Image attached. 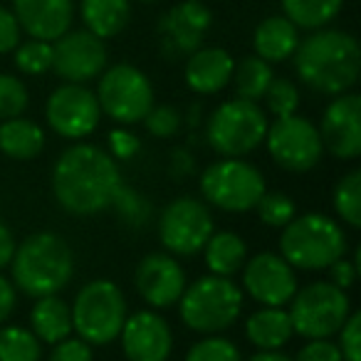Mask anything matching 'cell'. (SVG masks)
I'll return each instance as SVG.
<instances>
[{"instance_id": "obj_1", "label": "cell", "mask_w": 361, "mask_h": 361, "mask_svg": "<svg viewBox=\"0 0 361 361\" xmlns=\"http://www.w3.org/2000/svg\"><path fill=\"white\" fill-rule=\"evenodd\" d=\"M121 183L116 161L94 144L70 146L52 166L55 201L72 216H97L106 211Z\"/></svg>"}, {"instance_id": "obj_2", "label": "cell", "mask_w": 361, "mask_h": 361, "mask_svg": "<svg viewBox=\"0 0 361 361\" xmlns=\"http://www.w3.org/2000/svg\"><path fill=\"white\" fill-rule=\"evenodd\" d=\"M295 72L302 85L319 94H344L361 72V50L354 35L344 30H319L295 50Z\"/></svg>"}, {"instance_id": "obj_3", "label": "cell", "mask_w": 361, "mask_h": 361, "mask_svg": "<svg viewBox=\"0 0 361 361\" xmlns=\"http://www.w3.org/2000/svg\"><path fill=\"white\" fill-rule=\"evenodd\" d=\"M16 290L27 297H47L62 292L75 277V252L57 233H32L11 257Z\"/></svg>"}, {"instance_id": "obj_4", "label": "cell", "mask_w": 361, "mask_h": 361, "mask_svg": "<svg viewBox=\"0 0 361 361\" xmlns=\"http://www.w3.org/2000/svg\"><path fill=\"white\" fill-rule=\"evenodd\" d=\"M280 255L295 270H326L346 255V233L324 213L295 216L280 235Z\"/></svg>"}, {"instance_id": "obj_5", "label": "cell", "mask_w": 361, "mask_h": 361, "mask_svg": "<svg viewBox=\"0 0 361 361\" xmlns=\"http://www.w3.org/2000/svg\"><path fill=\"white\" fill-rule=\"evenodd\" d=\"M243 312V290L221 275L198 277L186 285L178 300V314L183 324L198 334H221L231 329Z\"/></svg>"}, {"instance_id": "obj_6", "label": "cell", "mask_w": 361, "mask_h": 361, "mask_svg": "<svg viewBox=\"0 0 361 361\" xmlns=\"http://www.w3.org/2000/svg\"><path fill=\"white\" fill-rule=\"evenodd\" d=\"M72 312V331L90 346H106L119 339L129 310L119 285L111 280H92L77 292Z\"/></svg>"}, {"instance_id": "obj_7", "label": "cell", "mask_w": 361, "mask_h": 361, "mask_svg": "<svg viewBox=\"0 0 361 361\" xmlns=\"http://www.w3.org/2000/svg\"><path fill=\"white\" fill-rule=\"evenodd\" d=\"M267 116L257 102L228 99L213 109L206 124V139L223 159H243L265 141Z\"/></svg>"}, {"instance_id": "obj_8", "label": "cell", "mask_w": 361, "mask_h": 361, "mask_svg": "<svg viewBox=\"0 0 361 361\" xmlns=\"http://www.w3.org/2000/svg\"><path fill=\"white\" fill-rule=\"evenodd\" d=\"M292 331L305 339H331L346 317L351 314V300L346 290L326 282H310L292 295L290 300Z\"/></svg>"}, {"instance_id": "obj_9", "label": "cell", "mask_w": 361, "mask_h": 361, "mask_svg": "<svg viewBox=\"0 0 361 361\" xmlns=\"http://www.w3.org/2000/svg\"><path fill=\"white\" fill-rule=\"evenodd\" d=\"M265 191V176L245 159H221L201 173L203 201L226 213L255 211Z\"/></svg>"}, {"instance_id": "obj_10", "label": "cell", "mask_w": 361, "mask_h": 361, "mask_svg": "<svg viewBox=\"0 0 361 361\" xmlns=\"http://www.w3.org/2000/svg\"><path fill=\"white\" fill-rule=\"evenodd\" d=\"M94 94L102 114H106L116 124H139L154 106L151 80L139 67L126 62L102 72Z\"/></svg>"}, {"instance_id": "obj_11", "label": "cell", "mask_w": 361, "mask_h": 361, "mask_svg": "<svg viewBox=\"0 0 361 361\" xmlns=\"http://www.w3.org/2000/svg\"><path fill=\"white\" fill-rule=\"evenodd\" d=\"M213 235V216L203 201L178 196L164 208L159 221V240L173 257H193L203 252Z\"/></svg>"}, {"instance_id": "obj_12", "label": "cell", "mask_w": 361, "mask_h": 361, "mask_svg": "<svg viewBox=\"0 0 361 361\" xmlns=\"http://www.w3.org/2000/svg\"><path fill=\"white\" fill-rule=\"evenodd\" d=\"M265 144L270 159L290 173H307L324 154L319 129L300 114L277 116L272 124H267Z\"/></svg>"}, {"instance_id": "obj_13", "label": "cell", "mask_w": 361, "mask_h": 361, "mask_svg": "<svg viewBox=\"0 0 361 361\" xmlns=\"http://www.w3.org/2000/svg\"><path fill=\"white\" fill-rule=\"evenodd\" d=\"M45 119L47 126L57 136L70 141H80L97 131L102 119V109L94 92L87 90L85 85L65 82V85L57 87L47 97Z\"/></svg>"}, {"instance_id": "obj_14", "label": "cell", "mask_w": 361, "mask_h": 361, "mask_svg": "<svg viewBox=\"0 0 361 361\" xmlns=\"http://www.w3.org/2000/svg\"><path fill=\"white\" fill-rule=\"evenodd\" d=\"M106 47L104 40L92 35L90 30H67L57 37L52 45V67L57 77L72 85H85L104 72L106 67Z\"/></svg>"}, {"instance_id": "obj_15", "label": "cell", "mask_w": 361, "mask_h": 361, "mask_svg": "<svg viewBox=\"0 0 361 361\" xmlns=\"http://www.w3.org/2000/svg\"><path fill=\"white\" fill-rule=\"evenodd\" d=\"M213 16L201 0L176 3L159 20L161 55L166 60L188 57L203 45V37L211 30Z\"/></svg>"}, {"instance_id": "obj_16", "label": "cell", "mask_w": 361, "mask_h": 361, "mask_svg": "<svg viewBox=\"0 0 361 361\" xmlns=\"http://www.w3.org/2000/svg\"><path fill=\"white\" fill-rule=\"evenodd\" d=\"M243 287L257 305L285 307L297 292V272L280 252H260L243 265Z\"/></svg>"}, {"instance_id": "obj_17", "label": "cell", "mask_w": 361, "mask_h": 361, "mask_svg": "<svg viewBox=\"0 0 361 361\" xmlns=\"http://www.w3.org/2000/svg\"><path fill=\"white\" fill-rule=\"evenodd\" d=\"M319 139L334 159L354 161L361 156V97L354 92L336 94L322 114Z\"/></svg>"}, {"instance_id": "obj_18", "label": "cell", "mask_w": 361, "mask_h": 361, "mask_svg": "<svg viewBox=\"0 0 361 361\" xmlns=\"http://www.w3.org/2000/svg\"><path fill=\"white\" fill-rule=\"evenodd\" d=\"M134 285L139 297L154 310H169L178 305L186 290V272L180 262L169 252H149L141 257L134 272Z\"/></svg>"}, {"instance_id": "obj_19", "label": "cell", "mask_w": 361, "mask_h": 361, "mask_svg": "<svg viewBox=\"0 0 361 361\" xmlns=\"http://www.w3.org/2000/svg\"><path fill=\"white\" fill-rule=\"evenodd\" d=\"M119 339L129 361H169L173 351V331L156 310H141L126 317Z\"/></svg>"}, {"instance_id": "obj_20", "label": "cell", "mask_w": 361, "mask_h": 361, "mask_svg": "<svg viewBox=\"0 0 361 361\" xmlns=\"http://www.w3.org/2000/svg\"><path fill=\"white\" fill-rule=\"evenodd\" d=\"M13 8L20 30H25L32 40L45 42H55L65 35L75 16L72 0H13Z\"/></svg>"}, {"instance_id": "obj_21", "label": "cell", "mask_w": 361, "mask_h": 361, "mask_svg": "<svg viewBox=\"0 0 361 361\" xmlns=\"http://www.w3.org/2000/svg\"><path fill=\"white\" fill-rule=\"evenodd\" d=\"M233 67L235 60L223 47H198L193 55H188L183 77L196 94H218L231 85Z\"/></svg>"}, {"instance_id": "obj_22", "label": "cell", "mask_w": 361, "mask_h": 361, "mask_svg": "<svg viewBox=\"0 0 361 361\" xmlns=\"http://www.w3.org/2000/svg\"><path fill=\"white\" fill-rule=\"evenodd\" d=\"M297 45H300V30L295 23H290L285 16H272L265 18L260 25L255 27L252 35V47L255 55L265 62H282L287 57L295 55Z\"/></svg>"}, {"instance_id": "obj_23", "label": "cell", "mask_w": 361, "mask_h": 361, "mask_svg": "<svg viewBox=\"0 0 361 361\" xmlns=\"http://www.w3.org/2000/svg\"><path fill=\"white\" fill-rule=\"evenodd\" d=\"M245 336L255 349L277 351L295 336L285 307H260L245 322Z\"/></svg>"}, {"instance_id": "obj_24", "label": "cell", "mask_w": 361, "mask_h": 361, "mask_svg": "<svg viewBox=\"0 0 361 361\" xmlns=\"http://www.w3.org/2000/svg\"><path fill=\"white\" fill-rule=\"evenodd\" d=\"M45 149V131L37 121L16 116L0 124V151L13 161H30Z\"/></svg>"}, {"instance_id": "obj_25", "label": "cell", "mask_w": 361, "mask_h": 361, "mask_svg": "<svg viewBox=\"0 0 361 361\" xmlns=\"http://www.w3.org/2000/svg\"><path fill=\"white\" fill-rule=\"evenodd\" d=\"M32 334L45 344H57L72 334V312L65 300L57 295H47L32 305L30 312Z\"/></svg>"}, {"instance_id": "obj_26", "label": "cell", "mask_w": 361, "mask_h": 361, "mask_svg": "<svg viewBox=\"0 0 361 361\" xmlns=\"http://www.w3.org/2000/svg\"><path fill=\"white\" fill-rule=\"evenodd\" d=\"M203 257H206V265L211 270V275L233 277L245 265L247 243L233 231H221V233L213 231V235L208 238L206 247H203Z\"/></svg>"}, {"instance_id": "obj_27", "label": "cell", "mask_w": 361, "mask_h": 361, "mask_svg": "<svg viewBox=\"0 0 361 361\" xmlns=\"http://www.w3.org/2000/svg\"><path fill=\"white\" fill-rule=\"evenodd\" d=\"M131 6L129 0H82V20H85V30L92 35L102 37H114L129 25Z\"/></svg>"}, {"instance_id": "obj_28", "label": "cell", "mask_w": 361, "mask_h": 361, "mask_svg": "<svg viewBox=\"0 0 361 361\" xmlns=\"http://www.w3.org/2000/svg\"><path fill=\"white\" fill-rule=\"evenodd\" d=\"M272 80L275 75H272L270 62L260 60L257 55L243 57L240 62H235L231 77V82L235 85V94L247 102H260Z\"/></svg>"}, {"instance_id": "obj_29", "label": "cell", "mask_w": 361, "mask_h": 361, "mask_svg": "<svg viewBox=\"0 0 361 361\" xmlns=\"http://www.w3.org/2000/svg\"><path fill=\"white\" fill-rule=\"evenodd\" d=\"M344 0H282V11L290 23L305 30H319L339 16Z\"/></svg>"}, {"instance_id": "obj_30", "label": "cell", "mask_w": 361, "mask_h": 361, "mask_svg": "<svg viewBox=\"0 0 361 361\" xmlns=\"http://www.w3.org/2000/svg\"><path fill=\"white\" fill-rule=\"evenodd\" d=\"M0 361H42V341L25 326L0 329Z\"/></svg>"}, {"instance_id": "obj_31", "label": "cell", "mask_w": 361, "mask_h": 361, "mask_svg": "<svg viewBox=\"0 0 361 361\" xmlns=\"http://www.w3.org/2000/svg\"><path fill=\"white\" fill-rule=\"evenodd\" d=\"M334 211L349 228H361V171L351 169L339 178L334 188Z\"/></svg>"}, {"instance_id": "obj_32", "label": "cell", "mask_w": 361, "mask_h": 361, "mask_svg": "<svg viewBox=\"0 0 361 361\" xmlns=\"http://www.w3.org/2000/svg\"><path fill=\"white\" fill-rule=\"evenodd\" d=\"M109 208L116 213V218H119L126 228H134V231H136V228H141V226H146V223H149V218H151L149 198H144L141 193H136L134 188L124 186V183H121L119 191L114 193Z\"/></svg>"}, {"instance_id": "obj_33", "label": "cell", "mask_w": 361, "mask_h": 361, "mask_svg": "<svg viewBox=\"0 0 361 361\" xmlns=\"http://www.w3.org/2000/svg\"><path fill=\"white\" fill-rule=\"evenodd\" d=\"M255 211L267 228H285L287 223L297 216L295 201H292L290 196H285V193H277V191L262 193V198L257 201Z\"/></svg>"}, {"instance_id": "obj_34", "label": "cell", "mask_w": 361, "mask_h": 361, "mask_svg": "<svg viewBox=\"0 0 361 361\" xmlns=\"http://www.w3.org/2000/svg\"><path fill=\"white\" fill-rule=\"evenodd\" d=\"M16 67L25 75H45L52 67V42L27 40L25 45L16 47Z\"/></svg>"}, {"instance_id": "obj_35", "label": "cell", "mask_w": 361, "mask_h": 361, "mask_svg": "<svg viewBox=\"0 0 361 361\" xmlns=\"http://www.w3.org/2000/svg\"><path fill=\"white\" fill-rule=\"evenodd\" d=\"M186 361H243L240 349L231 339L218 334H208L188 349Z\"/></svg>"}, {"instance_id": "obj_36", "label": "cell", "mask_w": 361, "mask_h": 361, "mask_svg": "<svg viewBox=\"0 0 361 361\" xmlns=\"http://www.w3.org/2000/svg\"><path fill=\"white\" fill-rule=\"evenodd\" d=\"M30 104V94L27 87L23 85L18 77L13 75H0V119H16L23 116V111Z\"/></svg>"}, {"instance_id": "obj_37", "label": "cell", "mask_w": 361, "mask_h": 361, "mask_svg": "<svg viewBox=\"0 0 361 361\" xmlns=\"http://www.w3.org/2000/svg\"><path fill=\"white\" fill-rule=\"evenodd\" d=\"M262 99H265V104H267V111L275 114V119L277 116H290V114H297L300 90H297L295 82H290V80H272Z\"/></svg>"}, {"instance_id": "obj_38", "label": "cell", "mask_w": 361, "mask_h": 361, "mask_svg": "<svg viewBox=\"0 0 361 361\" xmlns=\"http://www.w3.org/2000/svg\"><path fill=\"white\" fill-rule=\"evenodd\" d=\"M144 124L156 139H171L180 131V111L173 104H154L144 116Z\"/></svg>"}, {"instance_id": "obj_39", "label": "cell", "mask_w": 361, "mask_h": 361, "mask_svg": "<svg viewBox=\"0 0 361 361\" xmlns=\"http://www.w3.org/2000/svg\"><path fill=\"white\" fill-rule=\"evenodd\" d=\"M339 334V354L341 361H361V314L351 312L346 322L341 324Z\"/></svg>"}, {"instance_id": "obj_40", "label": "cell", "mask_w": 361, "mask_h": 361, "mask_svg": "<svg viewBox=\"0 0 361 361\" xmlns=\"http://www.w3.org/2000/svg\"><path fill=\"white\" fill-rule=\"evenodd\" d=\"M106 146H109L106 154H109L114 161H129L141 151L139 136H136L134 131L124 129V126L109 131V136H106Z\"/></svg>"}, {"instance_id": "obj_41", "label": "cell", "mask_w": 361, "mask_h": 361, "mask_svg": "<svg viewBox=\"0 0 361 361\" xmlns=\"http://www.w3.org/2000/svg\"><path fill=\"white\" fill-rule=\"evenodd\" d=\"M55 349H52L50 359L47 361H94V354H92V346L87 344V341H82L80 336L77 339H62L57 341V344H52Z\"/></svg>"}, {"instance_id": "obj_42", "label": "cell", "mask_w": 361, "mask_h": 361, "mask_svg": "<svg viewBox=\"0 0 361 361\" xmlns=\"http://www.w3.org/2000/svg\"><path fill=\"white\" fill-rule=\"evenodd\" d=\"M292 361H341V354L331 339H307Z\"/></svg>"}, {"instance_id": "obj_43", "label": "cell", "mask_w": 361, "mask_h": 361, "mask_svg": "<svg viewBox=\"0 0 361 361\" xmlns=\"http://www.w3.org/2000/svg\"><path fill=\"white\" fill-rule=\"evenodd\" d=\"M326 270H329V282L339 287V290L354 287L356 277H359V250H354V257H351V260L339 257V260L331 262Z\"/></svg>"}, {"instance_id": "obj_44", "label": "cell", "mask_w": 361, "mask_h": 361, "mask_svg": "<svg viewBox=\"0 0 361 361\" xmlns=\"http://www.w3.org/2000/svg\"><path fill=\"white\" fill-rule=\"evenodd\" d=\"M20 45V23L11 11L0 6V55Z\"/></svg>"}, {"instance_id": "obj_45", "label": "cell", "mask_w": 361, "mask_h": 361, "mask_svg": "<svg viewBox=\"0 0 361 361\" xmlns=\"http://www.w3.org/2000/svg\"><path fill=\"white\" fill-rule=\"evenodd\" d=\"M18 305V290L6 275H0V324L13 314Z\"/></svg>"}, {"instance_id": "obj_46", "label": "cell", "mask_w": 361, "mask_h": 361, "mask_svg": "<svg viewBox=\"0 0 361 361\" xmlns=\"http://www.w3.org/2000/svg\"><path fill=\"white\" fill-rule=\"evenodd\" d=\"M16 245L18 243H16V238H13L11 228L0 221V270L11 265V257H13V252H16Z\"/></svg>"}, {"instance_id": "obj_47", "label": "cell", "mask_w": 361, "mask_h": 361, "mask_svg": "<svg viewBox=\"0 0 361 361\" xmlns=\"http://www.w3.org/2000/svg\"><path fill=\"white\" fill-rule=\"evenodd\" d=\"M173 173L176 176H188V173H193V156L188 154L186 149L183 151H176L173 154Z\"/></svg>"}, {"instance_id": "obj_48", "label": "cell", "mask_w": 361, "mask_h": 361, "mask_svg": "<svg viewBox=\"0 0 361 361\" xmlns=\"http://www.w3.org/2000/svg\"><path fill=\"white\" fill-rule=\"evenodd\" d=\"M247 361H292V359L277 349V351H257V354L250 356Z\"/></svg>"}, {"instance_id": "obj_49", "label": "cell", "mask_w": 361, "mask_h": 361, "mask_svg": "<svg viewBox=\"0 0 361 361\" xmlns=\"http://www.w3.org/2000/svg\"><path fill=\"white\" fill-rule=\"evenodd\" d=\"M141 3H156V0H141Z\"/></svg>"}]
</instances>
